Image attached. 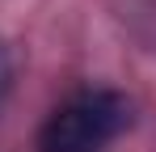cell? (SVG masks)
Returning a JSON list of instances; mask_svg holds the SVG:
<instances>
[{"label":"cell","mask_w":156,"mask_h":152,"mask_svg":"<svg viewBox=\"0 0 156 152\" xmlns=\"http://www.w3.org/2000/svg\"><path fill=\"white\" fill-rule=\"evenodd\" d=\"M131 123V101L122 93H80L63 101L38 127V152H101L122 127Z\"/></svg>","instance_id":"obj_1"},{"label":"cell","mask_w":156,"mask_h":152,"mask_svg":"<svg viewBox=\"0 0 156 152\" xmlns=\"http://www.w3.org/2000/svg\"><path fill=\"white\" fill-rule=\"evenodd\" d=\"M9 80H13V55H9V47L0 42V101L9 93Z\"/></svg>","instance_id":"obj_2"}]
</instances>
